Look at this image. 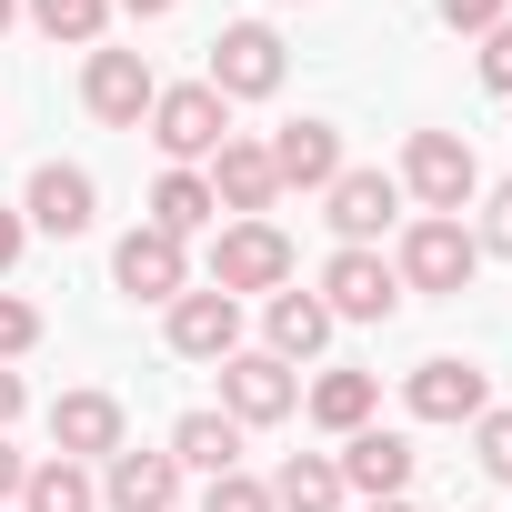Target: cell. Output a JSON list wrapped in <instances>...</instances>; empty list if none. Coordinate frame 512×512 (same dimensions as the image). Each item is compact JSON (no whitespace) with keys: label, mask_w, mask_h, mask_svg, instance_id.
I'll return each instance as SVG.
<instances>
[{"label":"cell","mask_w":512,"mask_h":512,"mask_svg":"<svg viewBox=\"0 0 512 512\" xmlns=\"http://www.w3.org/2000/svg\"><path fill=\"white\" fill-rule=\"evenodd\" d=\"M211 372H221V412H231L241 432H272V422L302 412V372L272 362V352H231V362H211Z\"/></svg>","instance_id":"6"},{"label":"cell","mask_w":512,"mask_h":512,"mask_svg":"<svg viewBox=\"0 0 512 512\" xmlns=\"http://www.w3.org/2000/svg\"><path fill=\"white\" fill-rule=\"evenodd\" d=\"M161 342H171L181 362H231V352H241V302L211 292V282H191L181 302H161Z\"/></svg>","instance_id":"10"},{"label":"cell","mask_w":512,"mask_h":512,"mask_svg":"<svg viewBox=\"0 0 512 512\" xmlns=\"http://www.w3.org/2000/svg\"><path fill=\"white\" fill-rule=\"evenodd\" d=\"M472 452H482L492 482H512V412H482V422H472Z\"/></svg>","instance_id":"27"},{"label":"cell","mask_w":512,"mask_h":512,"mask_svg":"<svg viewBox=\"0 0 512 512\" xmlns=\"http://www.w3.org/2000/svg\"><path fill=\"white\" fill-rule=\"evenodd\" d=\"M21 512H101V482H91V462H31V482H21Z\"/></svg>","instance_id":"24"},{"label":"cell","mask_w":512,"mask_h":512,"mask_svg":"<svg viewBox=\"0 0 512 512\" xmlns=\"http://www.w3.org/2000/svg\"><path fill=\"white\" fill-rule=\"evenodd\" d=\"M262 332H272V342H262L272 362H312V352H322L342 322L322 312V292H272V302H262Z\"/></svg>","instance_id":"20"},{"label":"cell","mask_w":512,"mask_h":512,"mask_svg":"<svg viewBox=\"0 0 512 512\" xmlns=\"http://www.w3.org/2000/svg\"><path fill=\"white\" fill-rule=\"evenodd\" d=\"M151 101H161V81H151V61H141V51H91V61H81V111H91V121L141 131V121H151Z\"/></svg>","instance_id":"9"},{"label":"cell","mask_w":512,"mask_h":512,"mask_svg":"<svg viewBox=\"0 0 512 512\" xmlns=\"http://www.w3.org/2000/svg\"><path fill=\"white\" fill-rule=\"evenodd\" d=\"M322 312L332 322H392L402 312V272L382 262V251H332V262H322Z\"/></svg>","instance_id":"8"},{"label":"cell","mask_w":512,"mask_h":512,"mask_svg":"<svg viewBox=\"0 0 512 512\" xmlns=\"http://www.w3.org/2000/svg\"><path fill=\"white\" fill-rule=\"evenodd\" d=\"M211 221H221V201H211L201 171H161V181H151V231L191 241V231H211Z\"/></svg>","instance_id":"23"},{"label":"cell","mask_w":512,"mask_h":512,"mask_svg":"<svg viewBox=\"0 0 512 512\" xmlns=\"http://www.w3.org/2000/svg\"><path fill=\"white\" fill-rule=\"evenodd\" d=\"M211 292H231V302L292 292V231L282 221H221L211 231Z\"/></svg>","instance_id":"3"},{"label":"cell","mask_w":512,"mask_h":512,"mask_svg":"<svg viewBox=\"0 0 512 512\" xmlns=\"http://www.w3.org/2000/svg\"><path fill=\"white\" fill-rule=\"evenodd\" d=\"M101 502H111V512H171V502H181V462L121 442V452L101 462Z\"/></svg>","instance_id":"18"},{"label":"cell","mask_w":512,"mask_h":512,"mask_svg":"<svg viewBox=\"0 0 512 512\" xmlns=\"http://www.w3.org/2000/svg\"><path fill=\"white\" fill-rule=\"evenodd\" d=\"M21 241H31V221H21V201H0V272L21 262Z\"/></svg>","instance_id":"32"},{"label":"cell","mask_w":512,"mask_h":512,"mask_svg":"<svg viewBox=\"0 0 512 512\" xmlns=\"http://www.w3.org/2000/svg\"><path fill=\"white\" fill-rule=\"evenodd\" d=\"M221 141H231V101H221L211 81H161V101H151V151H161V171H201Z\"/></svg>","instance_id":"2"},{"label":"cell","mask_w":512,"mask_h":512,"mask_svg":"<svg viewBox=\"0 0 512 512\" xmlns=\"http://www.w3.org/2000/svg\"><path fill=\"white\" fill-rule=\"evenodd\" d=\"M392 181H402V201H422L432 221H462V211L482 201V161H472V141H462V131H412Z\"/></svg>","instance_id":"1"},{"label":"cell","mask_w":512,"mask_h":512,"mask_svg":"<svg viewBox=\"0 0 512 512\" xmlns=\"http://www.w3.org/2000/svg\"><path fill=\"white\" fill-rule=\"evenodd\" d=\"M402 412H412V422H482V412H492V382H482V362L432 352V362L402 372Z\"/></svg>","instance_id":"7"},{"label":"cell","mask_w":512,"mask_h":512,"mask_svg":"<svg viewBox=\"0 0 512 512\" xmlns=\"http://www.w3.org/2000/svg\"><path fill=\"white\" fill-rule=\"evenodd\" d=\"M302 412L342 442V432H362V422L382 412V372H312V382H302Z\"/></svg>","instance_id":"21"},{"label":"cell","mask_w":512,"mask_h":512,"mask_svg":"<svg viewBox=\"0 0 512 512\" xmlns=\"http://www.w3.org/2000/svg\"><path fill=\"white\" fill-rule=\"evenodd\" d=\"M21 482H31V462L11 452V432H0V512H11V502H21Z\"/></svg>","instance_id":"33"},{"label":"cell","mask_w":512,"mask_h":512,"mask_svg":"<svg viewBox=\"0 0 512 512\" xmlns=\"http://www.w3.org/2000/svg\"><path fill=\"white\" fill-rule=\"evenodd\" d=\"M432 11H442L452 31H502V21H512V0H432Z\"/></svg>","instance_id":"30"},{"label":"cell","mask_w":512,"mask_h":512,"mask_svg":"<svg viewBox=\"0 0 512 512\" xmlns=\"http://www.w3.org/2000/svg\"><path fill=\"white\" fill-rule=\"evenodd\" d=\"M111 11H121V21H171L181 0H111Z\"/></svg>","instance_id":"35"},{"label":"cell","mask_w":512,"mask_h":512,"mask_svg":"<svg viewBox=\"0 0 512 512\" xmlns=\"http://www.w3.org/2000/svg\"><path fill=\"white\" fill-rule=\"evenodd\" d=\"M482 91H502V101H512V21H502V31H482Z\"/></svg>","instance_id":"31"},{"label":"cell","mask_w":512,"mask_h":512,"mask_svg":"<svg viewBox=\"0 0 512 512\" xmlns=\"http://www.w3.org/2000/svg\"><path fill=\"white\" fill-rule=\"evenodd\" d=\"M282 71H292V51H282V31H272V21H221V31H211V71H201V81H211L221 101H272V91H282Z\"/></svg>","instance_id":"5"},{"label":"cell","mask_w":512,"mask_h":512,"mask_svg":"<svg viewBox=\"0 0 512 512\" xmlns=\"http://www.w3.org/2000/svg\"><path fill=\"white\" fill-rule=\"evenodd\" d=\"M322 221H332L352 251H382V231L402 221V181H392V171H352V161H342V181L322 191Z\"/></svg>","instance_id":"14"},{"label":"cell","mask_w":512,"mask_h":512,"mask_svg":"<svg viewBox=\"0 0 512 512\" xmlns=\"http://www.w3.org/2000/svg\"><path fill=\"white\" fill-rule=\"evenodd\" d=\"M201 181H211V201L231 211V221H272V201H282V181H272V151L262 141H221L211 161H201Z\"/></svg>","instance_id":"16"},{"label":"cell","mask_w":512,"mask_h":512,"mask_svg":"<svg viewBox=\"0 0 512 512\" xmlns=\"http://www.w3.org/2000/svg\"><path fill=\"white\" fill-rule=\"evenodd\" d=\"M121 442H131V432H121V392L81 382V392L51 402V452H61V462H111Z\"/></svg>","instance_id":"15"},{"label":"cell","mask_w":512,"mask_h":512,"mask_svg":"<svg viewBox=\"0 0 512 512\" xmlns=\"http://www.w3.org/2000/svg\"><path fill=\"white\" fill-rule=\"evenodd\" d=\"M111 282L131 292V302H181L191 292V241H171V231H121L111 241Z\"/></svg>","instance_id":"12"},{"label":"cell","mask_w":512,"mask_h":512,"mask_svg":"<svg viewBox=\"0 0 512 512\" xmlns=\"http://www.w3.org/2000/svg\"><path fill=\"white\" fill-rule=\"evenodd\" d=\"M21 402H31V392H21V372H11V362H0V432H11V422H21Z\"/></svg>","instance_id":"34"},{"label":"cell","mask_w":512,"mask_h":512,"mask_svg":"<svg viewBox=\"0 0 512 512\" xmlns=\"http://www.w3.org/2000/svg\"><path fill=\"white\" fill-rule=\"evenodd\" d=\"M352 492H342V462L332 452H292L282 472H272V512H342Z\"/></svg>","instance_id":"22"},{"label":"cell","mask_w":512,"mask_h":512,"mask_svg":"<svg viewBox=\"0 0 512 512\" xmlns=\"http://www.w3.org/2000/svg\"><path fill=\"white\" fill-rule=\"evenodd\" d=\"M11 21H21V0H0V31H11Z\"/></svg>","instance_id":"37"},{"label":"cell","mask_w":512,"mask_h":512,"mask_svg":"<svg viewBox=\"0 0 512 512\" xmlns=\"http://www.w3.org/2000/svg\"><path fill=\"white\" fill-rule=\"evenodd\" d=\"M31 342H41V312H31L21 292H0V362H21Z\"/></svg>","instance_id":"28"},{"label":"cell","mask_w":512,"mask_h":512,"mask_svg":"<svg viewBox=\"0 0 512 512\" xmlns=\"http://www.w3.org/2000/svg\"><path fill=\"white\" fill-rule=\"evenodd\" d=\"M201 512H272V482H251V472H221L201 492Z\"/></svg>","instance_id":"26"},{"label":"cell","mask_w":512,"mask_h":512,"mask_svg":"<svg viewBox=\"0 0 512 512\" xmlns=\"http://www.w3.org/2000/svg\"><path fill=\"white\" fill-rule=\"evenodd\" d=\"M392 272H402V292H432V302H452V292H472V272H482V241L462 231V221H412L402 231V251H392Z\"/></svg>","instance_id":"4"},{"label":"cell","mask_w":512,"mask_h":512,"mask_svg":"<svg viewBox=\"0 0 512 512\" xmlns=\"http://www.w3.org/2000/svg\"><path fill=\"white\" fill-rule=\"evenodd\" d=\"M342 492H362V502H402L412 492V472H422V452H412V432H382V422H362V432H342Z\"/></svg>","instance_id":"11"},{"label":"cell","mask_w":512,"mask_h":512,"mask_svg":"<svg viewBox=\"0 0 512 512\" xmlns=\"http://www.w3.org/2000/svg\"><path fill=\"white\" fill-rule=\"evenodd\" d=\"M362 512H422V502H412V492H402V502H362Z\"/></svg>","instance_id":"36"},{"label":"cell","mask_w":512,"mask_h":512,"mask_svg":"<svg viewBox=\"0 0 512 512\" xmlns=\"http://www.w3.org/2000/svg\"><path fill=\"white\" fill-rule=\"evenodd\" d=\"M21 21H31L41 41H71V51H101V31H111V0H21Z\"/></svg>","instance_id":"25"},{"label":"cell","mask_w":512,"mask_h":512,"mask_svg":"<svg viewBox=\"0 0 512 512\" xmlns=\"http://www.w3.org/2000/svg\"><path fill=\"white\" fill-rule=\"evenodd\" d=\"M161 452H171L181 472H211V482H221V472H241V422H231L221 402H201V412H181V422H171V442H161Z\"/></svg>","instance_id":"19"},{"label":"cell","mask_w":512,"mask_h":512,"mask_svg":"<svg viewBox=\"0 0 512 512\" xmlns=\"http://www.w3.org/2000/svg\"><path fill=\"white\" fill-rule=\"evenodd\" d=\"M21 221H31V231H51V241H81V231L101 221V181H91L81 161H41V171H31V191H21Z\"/></svg>","instance_id":"13"},{"label":"cell","mask_w":512,"mask_h":512,"mask_svg":"<svg viewBox=\"0 0 512 512\" xmlns=\"http://www.w3.org/2000/svg\"><path fill=\"white\" fill-rule=\"evenodd\" d=\"M262 151H272V181H282V191H332V181H342V131H332V121H312V111H302V121H282Z\"/></svg>","instance_id":"17"},{"label":"cell","mask_w":512,"mask_h":512,"mask_svg":"<svg viewBox=\"0 0 512 512\" xmlns=\"http://www.w3.org/2000/svg\"><path fill=\"white\" fill-rule=\"evenodd\" d=\"M472 241L512 262V181H492V191H482V231H472Z\"/></svg>","instance_id":"29"}]
</instances>
